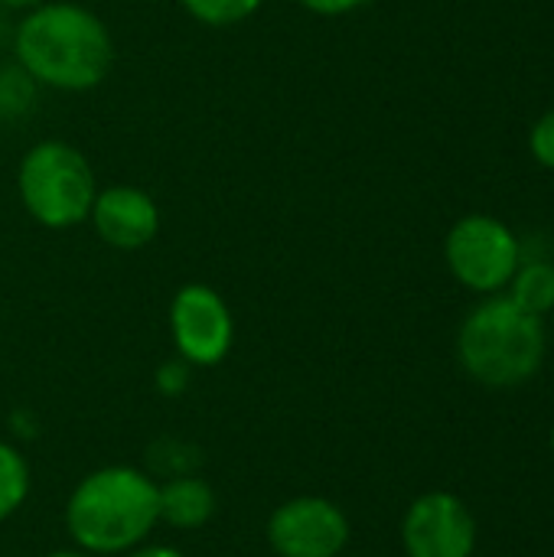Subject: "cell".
I'll return each instance as SVG.
<instances>
[{"label": "cell", "instance_id": "8", "mask_svg": "<svg viewBox=\"0 0 554 557\" xmlns=\"http://www.w3.org/2000/svg\"><path fill=\"white\" fill-rule=\"evenodd\" d=\"M402 545L408 557H473L477 519L460 496L424 493L402 519Z\"/></svg>", "mask_w": 554, "mask_h": 557}, {"label": "cell", "instance_id": "18", "mask_svg": "<svg viewBox=\"0 0 554 557\" xmlns=\"http://www.w3.org/2000/svg\"><path fill=\"white\" fill-rule=\"evenodd\" d=\"M124 557H186L180 548H173V545H150V542H144V545H137V548H131Z\"/></svg>", "mask_w": 554, "mask_h": 557}, {"label": "cell", "instance_id": "5", "mask_svg": "<svg viewBox=\"0 0 554 557\" xmlns=\"http://www.w3.org/2000/svg\"><path fill=\"white\" fill-rule=\"evenodd\" d=\"M444 261L457 284L473 294H503L522 261V242L496 215H464L444 238Z\"/></svg>", "mask_w": 554, "mask_h": 557}, {"label": "cell", "instance_id": "20", "mask_svg": "<svg viewBox=\"0 0 554 557\" xmlns=\"http://www.w3.org/2000/svg\"><path fill=\"white\" fill-rule=\"evenodd\" d=\"M42 557H91V555H85V552H78V548H69V552H52V555H42Z\"/></svg>", "mask_w": 554, "mask_h": 557}, {"label": "cell", "instance_id": "24", "mask_svg": "<svg viewBox=\"0 0 554 557\" xmlns=\"http://www.w3.org/2000/svg\"><path fill=\"white\" fill-rule=\"evenodd\" d=\"M336 557H346V555H336Z\"/></svg>", "mask_w": 554, "mask_h": 557}, {"label": "cell", "instance_id": "21", "mask_svg": "<svg viewBox=\"0 0 554 557\" xmlns=\"http://www.w3.org/2000/svg\"><path fill=\"white\" fill-rule=\"evenodd\" d=\"M0 39H7V23L0 20Z\"/></svg>", "mask_w": 554, "mask_h": 557}, {"label": "cell", "instance_id": "1", "mask_svg": "<svg viewBox=\"0 0 554 557\" xmlns=\"http://www.w3.org/2000/svg\"><path fill=\"white\" fill-rule=\"evenodd\" d=\"M13 55L39 88L91 91L114 65V39L88 7L46 0L13 26Z\"/></svg>", "mask_w": 554, "mask_h": 557}, {"label": "cell", "instance_id": "7", "mask_svg": "<svg viewBox=\"0 0 554 557\" xmlns=\"http://www.w3.org/2000/svg\"><path fill=\"white\" fill-rule=\"evenodd\" d=\"M264 535L278 557H336L349 545V519L333 499L297 496L268 516Z\"/></svg>", "mask_w": 554, "mask_h": 557}, {"label": "cell", "instance_id": "23", "mask_svg": "<svg viewBox=\"0 0 554 557\" xmlns=\"http://www.w3.org/2000/svg\"><path fill=\"white\" fill-rule=\"evenodd\" d=\"M549 317H552V333H554V310H552V313H549Z\"/></svg>", "mask_w": 554, "mask_h": 557}, {"label": "cell", "instance_id": "22", "mask_svg": "<svg viewBox=\"0 0 554 557\" xmlns=\"http://www.w3.org/2000/svg\"><path fill=\"white\" fill-rule=\"evenodd\" d=\"M549 447H552V457H554V424H552V434H549Z\"/></svg>", "mask_w": 554, "mask_h": 557}, {"label": "cell", "instance_id": "15", "mask_svg": "<svg viewBox=\"0 0 554 557\" xmlns=\"http://www.w3.org/2000/svg\"><path fill=\"white\" fill-rule=\"evenodd\" d=\"M189 379H193V366L183 362V359L176 356V359H170V362H163V366L157 369L153 388H157L163 398H180V395L189 388Z\"/></svg>", "mask_w": 554, "mask_h": 557}, {"label": "cell", "instance_id": "6", "mask_svg": "<svg viewBox=\"0 0 554 557\" xmlns=\"http://www.w3.org/2000/svg\"><path fill=\"white\" fill-rule=\"evenodd\" d=\"M170 336L183 362L212 369L232 352L235 320L219 290L209 284H183L170 300Z\"/></svg>", "mask_w": 554, "mask_h": 557}, {"label": "cell", "instance_id": "19", "mask_svg": "<svg viewBox=\"0 0 554 557\" xmlns=\"http://www.w3.org/2000/svg\"><path fill=\"white\" fill-rule=\"evenodd\" d=\"M46 0H0V10H33Z\"/></svg>", "mask_w": 554, "mask_h": 557}, {"label": "cell", "instance_id": "4", "mask_svg": "<svg viewBox=\"0 0 554 557\" xmlns=\"http://www.w3.org/2000/svg\"><path fill=\"white\" fill-rule=\"evenodd\" d=\"M16 193L36 225L65 232L88 222L98 180L78 147L65 140H39L16 166Z\"/></svg>", "mask_w": 554, "mask_h": 557}, {"label": "cell", "instance_id": "10", "mask_svg": "<svg viewBox=\"0 0 554 557\" xmlns=\"http://www.w3.org/2000/svg\"><path fill=\"white\" fill-rule=\"evenodd\" d=\"M216 516V493L212 486L196 476H170L160 483V522L180 532H196Z\"/></svg>", "mask_w": 554, "mask_h": 557}, {"label": "cell", "instance_id": "3", "mask_svg": "<svg viewBox=\"0 0 554 557\" xmlns=\"http://www.w3.org/2000/svg\"><path fill=\"white\" fill-rule=\"evenodd\" d=\"M549 352L542 317L526 313L506 294L483 297L460 323L457 359L487 388H516L539 375Z\"/></svg>", "mask_w": 554, "mask_h": 557}, {"label": "cell", "instance_id": "16", "mask_svg": "<svg viewBox=\"0 0 554 557\" xmlns=\"http://www.w3.org/2000/svg\"><path fill=\"white\" fill-rule=\"evenodd\" d=\"M529 153L539 166L554 170V108L545 111L529 131Z\"/></svg>", "mask_w": 554, "mask_h": 557}, {"label": "cell", "instance_id": "11", "mask_svg": "<svg viewBox=\"0 0 554 557\" xmlns=\"http://www.w3.org/2000/svg\"><path fill=\"white\" fill-rule=\"evenodd\" d=\"M516 307H522L532 317H549L554 310V264L549 258H526L519 261L513 281H509V294H506Z\"/></svg>", "mask_w": 554, "mask_h": 557}, {"label": "cell", "instance_id": "12", "mask_svg": "<svg viewBox=\"0 0 554 557\" xmlns=\"http://www.w3.org/2000/svg\"><path fill=\"white\" fill-rule=\"evenodd\" d=\"M29 486H33V476H29V463L26 457L0 441V522L13 519L23 503L29 499Z\"/></svg>", "mask_w": 554, "mask_h": 557}, {"label": "cell", "instance_id": "13", "mask_svg": "<svg viewBox=\"0 0 554 557\" xmlns=\"http://www.w3.org/2000/svg\"><path fill=\"white\" fill-rule=\"evenodd\" d=\"M36 91L39 85L29 78V72L13 59V62H0V121H20L33 111L36 104Z\"/></svg>", "mask_w": 554, "mask_h": 557}, {"label": "cell", "instance_id": "2", "mask_svg": "<svg viewBox=\"0 0 554 557\" xmlns=\"http://www.w3.org/2000/svg\"><path fill=\"white\" fill-rule=\"evenodd\" d=\"M160 525V483L137 467H101L65 503V532L91 557L127 555Z\"/></svg>", "mask_w": 554, "mask_h": 557}, {"label": "cell", "instance_id": "17", "mask_svg": "<svg viewBox=\"0 0 554 557\" xmlns=\"http://www.w3.org/2000/svg\"><path fill=\"white\" fill-rule=\"evenodd\" d=\"M297 3L317 16H349V13L362 10L369 0H297Z\"/></svg>", "mask_w": 554, "mask_h": 557}, {"label": "cell", "instance_id": "9", "mask_svg": "<svg viewBox=\"0 0 554 557\" xmlns=\"http://www.w3.org/2000/svg\"><path fill=\"white\" fill-rule=\"evenodd\" d=\"M88 222L104 245L118 251H137L160 235V206L150 193L118 183L95 193Z\"/></svg>", "mask_w": 554, "mask_h": 557}, {"label": "cell", "instance_id": "14", "mask_svg": "<svg viewBox=\"0 0 554 557\" xmlns=\"http://www.w3.org/2000/svg\"><path fill=\"white\" fill-rule=\"evenodd\" d=\"M180 3L196 23L212 29L238 26L264 7V0H180Z\"/></svg>", "mask_w": 554, "mask_h": 557}]
</instances>
